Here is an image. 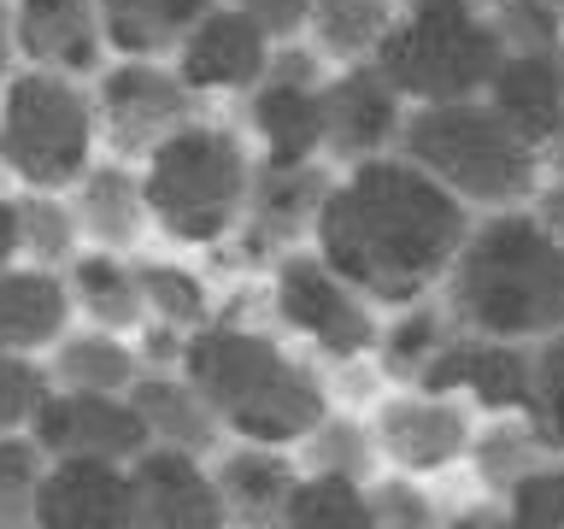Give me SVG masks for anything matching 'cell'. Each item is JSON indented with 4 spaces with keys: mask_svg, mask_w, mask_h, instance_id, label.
Segmentation results:
<instances>
[{
    "mask_svg": "<svg viewBox=\"0 0 564 529\" xmlns=\"http://www.w3.org/2000/svg\"><path fill=\"white\" fill-rule=\"evenodd\" d=\"M476 212L453 201L412 159L382 153L347 165L329 183L312 224V247L359 289L377 312L430 300L447 277Z\"/></svg>",
    "mask_w": 564,
    "mask_h": 529,
    "instance_id": "obj_1",
    "label": "cell"
},
{
    "mask_svg": "<svg viewBox=\"0 0 564 529\" xmlns=\"http://www.w3.org/2000/svg\"><path fill=\"white\" fill-rule=\"evenodd\" d=\"M435 294L458 330L535 347L564 330V241L546 236L529 206L476 212Z\"/></svg>",
    "mask_w": 564,
    "mask_h": 529,
    "instance_id": "obj_2",
    "label": "cell"
},
{
    "mask_svg": "<svg viewBox=\"0 0 564 529\" xmlns=\"http://www.w3.org/2000/svg\"><path fill=\"white\" fill-rule=\"evenodd\" d=\"M183 377L206 395L212 418L229 441H264V447H300L306 430L329 412V377L282 347V335L212 317L183 342Z\"/></svg>",
    "mask_w": 564,
    "mask_h": 529,
    "instance_id": "obj_3",
    "label": "cell"
},
{
    "mask_svg": "<svg viewBox=\"0 0 564 529\" xmlns=\"http://www.w3.org/2000/svg\"><path fill=\"white\" fill-rule=\"evenodd\" d=\"M394 153L412 159L417 171H430L470 212L529 206V194L541 183V153L500 118V106L488 95L412 106Z\"/></svg>",
    "mask_w": 564,
    "mask_h": 529,
    "instance_id": "obj_4",
    "label": "cell"
},
{
    "mask_svg": "<svg viewBox=\"0 0 564 529\" xmlns=\"http://www.w3.org/2000/svg\"><path fill=\"white\" fill-rule=\"evenodd\" d=\"M253 165L259 159L247 153L236 130L206 118L183 123L141 159V194H148L153 229L176 247H218L224 236H236Z\"/></svg>",
    "mask_w": 564,
    "mask_h": 529,
    "instance_id": "obj_5",
    "label": "cell"
},
{
    "mask_svg": "<svg viewBox=\"0 0 564 529\" xmlns=\"http://www.w3.org/2000/svg\"><path fill=\"white\" fill-rule=\"evenodd\" d=\"M506 47L476 0H400L377 65L412 106L488 95Z\"/></svg>",
    "mask_w": 564,
    "mask_h": 529,
    "instance_id": "obj_6",
    "label": "cell"
},
{
    "mask_svg": "<svg viewBox=\"0 0 564 529\" xmlns=\"http://www.w3.org/2000/svg\"><path fill=\"white\" fill-rule=\"evenodd\" d=\"M95 88L35 65L0 83V171L24 188H77V176L95 165Z\"/></svg>",
    "mask_w": 564,
    "mask_h": 529,
    "instance_id": "obj_7",
    "label": "cell"
},
{
    "mask_svg": "<svg viewBox=\"0 0 564 529\" xmlns=\"http://www.w3.org/2000/svg\"><path fill=\"white\" fill-rule=\"evenodd\" d=\"M271 317L294 342H306L329 365H359L377 353L382 312L317 253V247H289L271 264Z\"/></svg>",
    "mask_w": 564,
    "mask_h": 529,
    "instance_id": "obj_8",
    "label": "cell"
},
{
    "mask_svg": "<svg viewBox=\"0 0 564 529\" xmlns=\"http://www.w3.org/2000/svg\"><path fill=\"white\" fill-rule=\"evenodd\" d=\"M365 418L377 435L382 471H405L423 483L470 465V441L482 423V412L465 395H435V388H382Z\"/></svg>",
    "mask_w": 564,
    "mask_h": 529,
    "instance_id": "obj_9",
    "label": "cell"
},
{
    "mask_svg": "<svg viewBox=\"0 0 564 529\" xmlns=\"http://www.w3.org/2000/svg\"><path fill=\"white\" fill-rule=\"evenodd\" d=\"M200 95L165 60H112L95 77V123L112 159H148L165 136L194 123Z\"/></svg>",
    "mask_w": 564,
    "mask_h": 529,
    "instance_id": "obj_10",
    "label": "cell"
},
{
    "mask_svg": "<svg viewBox=\"0 0 564 529\" xmlns=\"http://www.w3.org/2000/svg\"><path fill=\"white\" fill-rule=\"evenodd\" d=\"M405 112L412 100L388 83V71L377 60H352L335 65L324 77V159L329 165H365L400 148Z\"/></svg>",
    "mask_w": 564,
    "mask_h": 529,
    "instance_id": "obj_11",
    "label": "cell"
},
{
    "mask_svg": "<svg viewBox=\"0 0 564 529\" xmlns=\"http://www.w3.org/2000/svg\"><path fill=\"white\" fill-rule=\"evenodd\" d=\"M417 388L435 395H465L482 418L529 412V388H535V347L529 342H500V335L453 330V342L435 353Z\"/></svg>",
    "mask_w": 564,
    "mask_h": 529,
    "instance_id": "obj_12",
    "label": "cell"
},
{
    "mask_svg": "<svg viewBox=\"0 0 564 529\" xmlns=\"http://www.w3.org/2000/svg\"><path fill=\"white\" fill-rule=\"evenodd\" d=\"M271 47H276V35L259 18H247L236 0H218L183 35L171 65L194 95H253L264 83V65H271Z\"/></svg>",
    "mask_w": 564,
    "mask_h": 529,
    "instance_id": "obj_13",
    "label": "cell"
},
{
    "mask_svg": "<svg viewBox=\"0 0 564 529\" xmlns=\"http://www.w3.org/2000/svg\"><path fill=\"white\" fill-rule=\"evenodd\" d=\"M30 441L47 458H106V465H130L135 453H148V430L130 395H77V388H53L42 400Z\"/></svg>",
    "mask_w": 564,
    "mask_h": 529,
    "instance_id": "obj_14",
    "label": "cell"
},
{
    "mask_svg": "<svg viewBox=\"0 0 564 529\" xmlns=\"http://www.w3.org/2000/svg\"><path fill=\"white\" fill-rule=\"evenodd\" d=\"M329 183H335V176L324 171V159H306V165L259 159V165H253V188H247V212L236 224L247 259L276 264L289 247L312 241V224H317V206H324Z\"/></svg>",
    "mask_w": 564,
    "mask_h": 529,
    "instance_id": "obj_15",
    "label": "cell"
},
{
    "mask_svg": "<svg viewBox=\"0 0 564 529\" xmlns=\"http://www.w3.org/2000/svg\"><path fill=\"white\" fill-rule=\"evenodd\" d=\"M135 518L130 529H229L212 465L176 447H148L130 458Z\"/></svg>",
    "mask_w": 564,
    "mask_h": 529,
    "instance_id": "obj_16",
    "label": "cell"
},
{
    "mask_svg": "<svg viewBox=\"0 0 564 529\" xmlns=\"http://www.w3.org/2000/svg\"><path fill=\"white\" fill-rule=\"evenodd\" d=\"M18 60L59 77H100L106 71V24L95 0H12Z\"/></svg>",
    "mask_w": 564,
    "mask_h": 529,
    "instance_id": "obj_17",
    "label": "cell"
},
{
    "mask_svg": "<svg viewBox=\"0 0 564 529\" xmlns=\"http://www.w3.org/2000/svg\"><path fill=\"white\" fill-rule=\"evenodd\" d=\"M218 483L229 529H289V500L300 483L294 447H264V441H224L206 458Z\"/></svg>",
    "mask_w": 564,
    "mask_h": 529,
    "instance_id": "obj_18",
    "label": "cell"
},
{
    "mask_svg": "<svg viewBox=\"0 0 564 529\" xmlns=\"http://www.w3.org/2000/svg\"><path fill=\"white\" fill-rule=\"evenodd\" d=\"M130 518H135L130 465H106V458H47L42 529H130Z\"/></svg>",
    "mask_w": 564,
    "mask_h": 529,
    "instance_id": "obj_19",
    "label": "cell"
},
{
    "mask_svg": "<svg viewBox=\"0 0 564 529\" xmlns=\"http://www.w3.org/2000/svg\"><path fill=\"white\" fill-rule=\"evenodd\" d=\"M130 406L141 412V430H148V447H176V453H194V458H212L224 447V423L212 418L206 395L194 388L176 365L165 370H148L141 365V377L130 388Z\"/></svg>",
    "mask_w": 564,
    "mask_h": 529,
    "instance_id": "obj_20",
    "label": "cell"
},
{
    "mask_svg": "<svg viewBox=\"0 0 564 529\" xmlns=\"http://www.w3.org/2000/svg\"><path fill=\"white\" fill-rule=\"evenodd\" d=\"M70 289L65 271H47V264L18 259L0 271V353H35L47 359L53 342L70 330Z\"/></svg>",
    "mask_w": 564,
    "mask_h": 529,
    "instance_id": "obj_21",
    "label": "cell"
},
{
    "mask_svg": "<svg viewBox=\"0 0 564 529\" xmlns=\"http://www.w3.org/2000/svg\"><path fill=\"white\" fill-rule=\"evenodd\" d=\"M70 212L83 224V241L88 247H112V253H135L141 236L153 229V212H148V194H141V171H130L123 159H95L77 188H70Z\"/></svg>",
    "mask_w": 564,
    "mask_h": 529,
    "instance_id": "obj_22",
    "label": "cell"
},
{
    "mask_svg": "<svg viewBox=\"0 0 564 529\" xmlns=\"http://www.w3.org/2000/svg\"><path fill=\"white\" fill-rule=\"evenodd\" d=\"M488 100L529 148H541L564 123V42L541 53H506L488 83Z\"/></svg>",
    "mask_w": 564,
    "mask_h": 529,
    "instance_id": "obj_23",
    "label": "cell"
},
{
    "mask_svg": "<svg viewBox=\"0 0 564 529\" xmlns=\"http://www.w3.org/2000/svg\"><path fill=\"white\" fill-rule=\"evenodd\" d=\"M247 123H253L264 159H276V165L324 159V83L264 77L253 95H247Z\"/></svg>",
    "mask_w": 564,
    "mask_h": 529,
    "instance_id": "obj_24",
    "label": "cell"
},
{
    "mask_svg": "<svg viewBox=\"0 0 564 529\" xmlns=\"http://www.w3.org/2000/svg\"><path fill=\"white\" fill-rule=\"evenodd\" d=\"M65 289L77 317H88L95 330H118L130 335L148 324V300H141V277L130 253H112V247H83L77 259L65 264Z\"/></svg>",
    "mask_w": 564,
    "mask_h": 529,
    "instance_id": "obj_25",
    "label": "cell"
},
{
    "mask_svg": "<svg viewBox=\"0 0 564 529\" xmlns=\"http://www.w3.org/2000/svg\"><path fill=\"white\" fill-rule=\"evenodd\" d=\"M106 47L118 60H171L183 35L218 7V0H95Z\"/></svg>",
    "mask_w": 564,
    "mask_h": 529,
    "instance_id": "obj_26",
    "label": "cell"
},
{
    "mask_svg": "<svg viewBox=\"0 0 564 529\" xmlns=\"http://www.w3.org/2000/svg\"><path fill=\"white\" fill-rule=\"evenodd\" d=\"M53 388H77V395H130L141 377V353L118 330H65L47 353Z\"/></svg>",
    "mask_w": 564,
    "mask_h": 529,
    "instance_id": "obj_27",
    "label": "cell"
},
{
    "mask_svg": "<svg viewBox=\"0 0 564 529\" xmlns=\"http://www.w3.org/2000/svg\"><path fill=\"white\" fill-rule=\"evenodd\" d=\"M453 312L441 306V294L430 300H412V306L400 312H382V335H377V353H370V365L382 370L388 388H417L423 370L435 365V353L453 342Z\"/></svg>",
    "mask_w": 564,
    "mask_h": 529,
    "instance_id": "obj_28",
    "label": "cell"
},
{
    "mask_svg": "<svg viewBox=\"0 0 564 529\" xmlns=\"http://www.w3.org/2000/svg\"><path fill=\"white\" fill-rule=\"evenodd\" d=\"M400 0H312L306 18V42L324 53L329 65L352 60H377L388 24H394Z\"/></svg>",
    "mask_w": 564,
    "mask_h": 529,
    "instance_id": "obj_29",
    "label": "cell"
},
{
    "mask_svg": "<svg viewBox=\"0 0 564 529\" xmlns=\"http://www.w3.org/2000/svg\"><path fill=\"white\" fill-rule=\"evenodd\" d=\"M294 458H300V471H329V476H352V483H370V476L382 471L370 418L352 412V406H335V400H329V412L306 430Z\"/></svg>",
    "mask_w": 564,
    "mask_h": 529,
    "instance_id": "obj_30",
    "label": "cell"
},
{
    "mask_svg": "<svg viewBox=\"0 0 564 529\" xmlns=\"http://www.w3.org/2000/svg\"><path fill=\"white\" fill-rule=\"evenodd\" d=\"M135 277H141V300H148V324H165V330H206L218 306H212V289L200 271L176 259H135Z\"/></svg>",
    "mask_w": 564,
    "mask_h": 529,
    "instance_id": "obj_31",
    "label": "cell"
},
{
    "mask_svg": "<svg viewBox=\"0 0 564 529\" xmlns=\"http://www.w3.org/2000/svg\"><path fill=\"white\" fill-rule=\"evenodd\" d=\"M289 529H377L370 483L329 476V471H300L294 500H289Z\"/></svg>",
    "mask_w": 564,
    "mask_h": 529,
    "instance_id": "obj_32",
    "label": "cell"
},
{
    "mask_svg": "<svg viewBox=\"0 0 564 529\" xmlns=\"http://www.w3.org/2000/svg\"><path fill=\"white\" fill-rule=\"evenodd\" d=\"M18 241H24L30 264L65 271V264L83 253V224H77V212H70V194H59V188L18 194Z\"/></svg>",
    "mask_w": 564,
    "mask_h": 529,
    "instance_id": "obj_33",
    "label": "cell"
},
{
    "mask_svg": "<svg viewBox=\"0 0 564 529\" xmlns=\"http://www.w3.org/2000/svg\"><path fill=\"white\" fill-rule=\"evenodd\" d=\"M535 458H546V441L529 430V418L506 412V418H482L470 441V476L482 494H500L518 471H529Z\"/></svg>",
    "mask_w": 564,
    "mask_h": 529,
    "instance_id": "obj_34",
    "label": "cell"
},
{
    "mask_svg": "<svg viewBox=\"0 0 564 529\" xmlns=\"http://www.w3.org/2000/svg\"><path fill=\"white\" fill-rule=\"evenodd\" d=\"M506 529H564V453L535 458L494 494Z\"/></svg>",
    "mask_w": 564,
    "mask_h": 529,
    "instance_id": "obj_35",
    "label": "cell"
},
{
    "mask_svg": "<svg viewBox=\"0 0 564 529\" xmlns=\"http://www.w3.org/2000/svg\"><path fill=\"white\" fill-rule=\"evenodd\" d=\"M47 453L30 435H0V529H42Z\"/></svg>",
    "mask_w": 564,
    "mask_h": 529,
    "instance_id": "obj_36",
    "label": "cell"
},
{
    "mask_svg": "<svg viewBox=\"0 0 564 529\" xmlns=\"http://www.w3.org/2000/svg\"><path fill=\"white\" fill-rule=\"evenodd\" d=\"M47 395H53L47 359H35V353H0V435H30Z\"/></svg>",
    "mask_w": 564,
    "mask_h": 529,
    "instance_id": "obj_37",
    "label": "cell"
},
{
    "mask_svg": "<svg viewBox=\"0 0 564 529\" xmlns=\"http://www.w3.org/2000/svg\"><path fill=\"white\" fill-rule=\"evenodd\" d=\"M523 418L546 441V453H564V330L535 342V388H529Z\"/></svg>",
    "mask_w": 564,
    "mask_h": 529,
    "instance_id": "obj_38",
    "label": "cell"
},
{
    "mask_svg": "<svg viewBox=\"0 0 564 529\" xmlns=\"http://www.w3.org/2000/svg\"><path fill=\"white\" fill-rule=\"evenodd\" d=\"M370 511H377V529H441V500L423 476H405V471L370 476Z\"/></svg>",
    "mask_w": 564,
    "mask_h": 529,
    "instance_id": "obj_39",
    "label": "cell"
},
{
    "mask_svg": "<svg viewBox=\"0 0 564 529\" xmlns=\"http://www.w3.org/2000/svg\"><path fill=\"white\" fill-rule=\"evenodd\" d=\"M482 12L506 53H541L564 42V12H553L546 0H488Z\"/></svg>",
    "mask_w": 564,
    "mask_h": 529,
    "instance_id": "obj_40",
    "label": "cell"
},
{
    "mask_svg": "<svg viewBox=\"0 0 564 529\" xmlns=\"http://www.w3.org/2000/svg\"><path fill=\"white\" fill-rule=\"evenodd\" d=\"M247 18H259L264 30L276 35V42H289V35H306V18H312V0H236Z\"/></svg>",
    "mask_w": 564,
    "mask_h": 529,
    "instance_id": "obj_41",
    "label": "cell"
},
{
    "mask_svg": "<svg viewBox=\"0 0 564 529\" xmlns=\"http://www.w3.org/2000/svg\"><path fill=\"white\" fill-rule=\"evenodd\" d=\"M529 218H535L546 236L564 241V176H541L535 194H529Z\"/></svg>",
    "mask_w": 564,
    "mask_h": 529,
    "instance_id": "obj_42",
    "label": "cell"
},
{
    "mask_svg": "<svg viewBox=\"0 0 564 529\" xmlns=\"http://www.w3.org/2000/svg\"><path fill=\"white\" fill-rule=\"evenodd\" d=\"M24 259V241H18V194H0V271Z\"/></svg>",
    "mask_w": 564,
    "mask_h": 529,
    "instance_id": "obj_43",
    "label": "cell"
},
{
    "mask_svg": "<svg viewBox=\"0 0 564 529\" xmlns=\"http://www.w3.org/2000/svg\"><path fill=\"white\" fill-rule=\"evenodd\" d=\"M12 60H18V42H12V7H0V83L12 77Z\"/></svg>",
    "mask_w": 564,
    "mask_h": 529,
    "instance_id": "obj_44",
    "label": "cell"
},
{
    "mask_svg": "<svg viewBox=\"0 0 564 529\" xmlns=\"http://www.w3.org/2000/svg\"><path fill=\"white\" fill-rule=\"evenodd\" d=\"M546 7H553V12H564V0H546Z\"/></svg>",
    "mask_w": 564,
    "mask_h": 529,
    "instance_id": "obj_45",
    "label": "cell"
},
{
    "mask_svg": "<svg viewBox=\"0 0 564 529\" xmlns=\"http://www.w3.org/2000/svg\"><path fill=\"white\" fill-rule=\"evenodd\" d=\"M476 7H488V0H476Z\"/></svg>",
    "mask_w": 564,
    "mask_h": 529,
    "instance_id": "obj_46",
    "label": "cell"
}]
</instances>
